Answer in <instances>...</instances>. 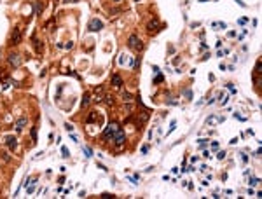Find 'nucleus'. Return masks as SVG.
<instances>
[{"label":"nucleus","mask_w":262,"mask_h":199,"mask_svg":"<svg viewBox=\"0 0 262 199\" xmlns=\"http://www.w3.org/2000/svg\"><path fill=\"white\" fill-rule=\"evenodd\" d=\"M128 46L133 49V51H142L143 49V44H142V40H140L136 35H129L128 39Z\"/></svg>","instance_id":"nucleus-1"},{"label":"nucleus","mask_w":262,"mask_h":199,"mask_svg":"<svg viewBox=\"0 0 262 199\" xmlns=\"http://www.w3.org/2000/svg\"><path fill=\"white\" fill-rule=\"evenodd\" d=\"M117 131H119V124H117V122L108 124V126H107V129L103 131V138H105V140H108V138H112V136L115 135Z\"/></svg>","instance_id":"nucleus-2"},{"label":"nucleus","mask_w":262,"mask_h":199,"mask_svg":"<svg viewBox=\"0 0 262 199\" xmlns=\"http://www.w3.org/2000/svg\"><path fill=\"white\" fill-rule=\"evenodd\" d=\"M112 140H114V143H115V145L119 147V148H121V147L124 145V143H126V133H124L122 129H119V131H117L115 135L112 136Z\"/></svg>","instance_id":"nucleus-3"},{"label":"nucleus","mask_w":262,"mask_h":199,"mask_svg":"<svg viewBox=\"0 0 262 199\" xmlns=\"http://www.w3.org/2000/svg\"><path fill=\"white\" fill-rule=\"evenodd\" d=\"M7 63L11 65L12 68H19V65H21V56L17 53H11L9 56H7Z\"/></svg>","instance_id":"nucleus-4"},{"label":"nucleus","mask_w":262,"mask_h":199,"mask_svg":"<svg viewBox=\"0 0 262 199\" xmlns=\"http://www.w3.org/2000/svg\"><path fill=\"white\" fill-rule=\"evenodd\" d=\"M87 28L91 30V32H100V30L103 28V21H100L98 18H93L89 21V24H87Z\"/></svg>","instance_id":"nucleus-5"},{"label":"nucleus","mask_w":262,"mask_h":199,"mask_svg":"<svg viewBox=\"0 0 262 199\" xmlns=\"http://www.w3.org/2000/svg\"><path fill=\"white\" fill-rule=\"evenodd\" d=\"M19 42H21V30L14 28V32L11 33V39H9V44L11 46H17Z\"/></svg>","instance_id":"nucleus-6"},{"label":"nucleus","mask_w":262,"mask_h":199,"mask_svg":"<svg viewBox=\"0 0 262 199\" xmlns=\"http://www.w3.org/2000/svg\"><path fill=\"white\" fill-rule=\"evenodd\" d=\"M5 143H7V147H9L11 150H16V147H17L16 136H7V138H5Z\"/></svg>","instance_id":"nucleus-7"},{"label":"nucleus","mask_w":262,"mask_h":199,"mask_svg":"<svg viewBox=\"0 0 262 199\" xmlns=\"http://www.w3.org/2000/svg\"><path fill=\"white\" fill-rule=\"evenodd\" d=\"M110 82H112V86H114V88H121V86H122V77L115 73V75H112Z\"/></svg>","instance_id":"nucleus-8"},{"label":"nucleus","mask_w":262,"mask_h":199,"mask_svg":"<svg viewBox=\"0 0 262 199\" xmlns=\"http://www.w3.org/2000/svg\"><path fill=\"white\" fill-rule=\"evenodd\" d=\"M44 9H46V0H37V4H35V12H37V14H42Z\"/></svg>","instance_id":"nucleus-9"},{"label":"nucleus","mask_w":262,"mask_h":199,"mask_svg":"<svg viewBox=\"0 0 262 199\" xmlns=\"http://www.w3.org/2000/svg\"><path fill=\"white\" fill-rule=\"evenodd\" d=\"M26 124H28V119H26V117L17 119V121H16V129H17V131H21V129H23Z\"/></svg>","instance_id":"nucleus-10"},{"label":"nucleus","mask_w":262,"mask_h":199,"mask_svg":"<svg viewBox=\"0 0 262 199\" xmlns=\"http://www.w3.org/2000/svg\"><path fill=\"white\" fill-rule=\"evenodd\" d=\"M157 26H159V24H157V21H150V23L147 24V32H149V33H154V32H157V30H159Z\"/></svg>","instance_id":"nucleus-11"},{"label":"nucleus","mask_w":262,"mask_h":199,"mask_svg":"<svg viewBox=\"0 0 262 199\" xmlns=\"http://www.w3.org/2000/svg\"><path fill=\"white\" fill-rule=\"evenodd\" d=\"M94 96H96V101H103V88H96L94 89Z\"/></svg>","instance_id":"nucleus-12"},{"label":"nucleus","mask_w":262,"mask_h":199,"mask_svg":"<svg viewBox=\"0 0 262 199\" xmlns=\"http://www.w3.org/2000/svg\"><path fill=\"white\" fill-rule=\"evenodd\" d=\"M33 46H35V51L40 54V53H42V49H44V44H42L40 40H37V39L33 37Z\"/></svg>","instance_id":"nucleus-13"},{"label":"nucleus","mask_w":262,"mask_h":199,"mask_svg":"<svg viewBox=\"0 0 262 199\" xmlns=\"http://www.w3.org/2000/svg\"><path fill=\"white\" fill-rule=\"evenodd\" d=\"M103 100H105V103H107L108 107H110V105H114V96H112V94H105V96H103Z\"/></svg>","instance_id":"nucleus-14"},{"label":"nucleus","mask_w":262,"mask_h":199,"mask_svg":"<svg viewBox=\"0 0 262 199\" xmlns=\"http://www.w3.org/2000/svg\"><path fill=\"white\" fill-rule=\"evenodd\" d=\"M89 101H91V96L86 93V94H84V98H82V108H86V107L89 105Z\"/></svg>","instance_id":"nucleus-15"},{"label":"nucleus","mask_w":262,"mask_h":199,"mask_svg":"<svg viewBox=\"0 0 262 199\" xmlns=\"http://www.w3.org/2000/svg\"><path fill=\"white\" fill-rule=\"evenodd\" d=\"M94 121H96V112H93V114H91V115H89V117H87V124H91V122H94Z\"/></svg>","instance_id":"nucleus-16"},{"label":"nucleus","mask_w":262,"mask_h":199,"mask_svg":"<svg viewBox=\"0 0 262 199\" xmlns=\"http://www.w3.org/2000/svg\"><path fill=\"white\" fill-rule=\"evenodd\" d=\"M122 98H124V101H128V103H129V101L133 100V96H131V93H124V94H122Z\"/></svg>","instance_id":"nucleus-17"},{"label":"nucleus","mask_w":262,"mask_h":199,"mask_svg":"<svg viewBox=\"0 0 262 199\" xmlns=\"http://www.w3.org/2000/svg\"><path fill=\"white\" fill-rule=\"evenodd\" d=\"M255 72H257V73H260V72H262V63H260V59H259V61H257V65H255Z\"/></svg>","instance_id":"nucleus-18"},{"label":"nucleus","mask_w":262,"mask_h":199,"mask_svg":"<svg viewBox=\"0 0 262 199\" xmlns=\"http://www.w3.org/2000/svg\"><path fill=\"white\" fill-rule=\"evenodd\" d=\"M84 152H86V157H91V156H93V150H91L89 147H84Z\"/></svg>","instance_id":"nucleus-19"},{"label":"nucleus","mask_w":262,"mask_h":199,"mask_svg":"<svg viewBox=\"0 0 262 199\" xmlns=\"http://www.w3.org/2000/svg\"><path fill=\"white\" fill-rule=\"evenodd\" d=\"M101 197H103V199H110V197H114V194H108V192H103V194H101Z\"/></svg>","instance_id":"nucleus-20"},{"label":"nucleus","mask_w":262,"mask_h":199,"mask_svg":"<svg viewBox=\"0 0 262 199\" xmlns=\"http://www.w3.org/2000/svg\"><path fill=\"white\" fill-rule=\"evenodd\" d=\"M248 183H250V185H257V183H259V178H250Z\"/></svg>","instance_id":"nucleus-21"},{"label":"nucleus","mask_w":262,"mask_h":199,"mask_svg":"<svg viewBox=\"0 0 262 199\" xmlns=\"http://www.w3.org/2000/svg\"><path fill=\"white\" fill-rule=\"evenodd\" d=\"M32 138H33V140H37V129H32Z\"/></svg>","instance_id":"nucleus-22"},{"label":"nucleus","mask_w":262,"mask_h":199,"mask_svg":"<svg viewBox=\"0 0 262 199\" xmlns=\"http://www.w3.org/2000/svg\"><path fill=\"white\" fill-rule=\"evenodd\" d=\"M149 152V145H143L142 147V154H147Z\"/></svg>","instance_id":"nucleus-23"},{"label":"nucleus","mask_w":262,"mask_h":199,"mask_svg":"<svg viewBox=\"0 0 262 199\" xmlns=\"http://www.w3.org/2000/svg\"><path fill=\"white\" fill-rule=\"evenodd\" d=\"M184 94H185L187 98H192V93H191V91H189V89H185V91H184Z\"/></svg>","instance_id":"nucleus-24"},{"label":"nucleus","mask_w":262,"mask_h":199,"mask_svg":"<svg viewBox=\"0 0 262 199\" xmlns=\"http://www.w3.org/2000/svg\"><path fill=\"white\" fill-rule=\"evenodd\" d=\"M65 128H66V131H74V126H72V124H65Z\"/></svg>","instance_id":"nucleus-25"},{"label":"nucleus","mask_w":262,"mask_h":199,"mask_svg":"<svg viewBox=\"0 0 262 199\" xmlns=\"http://www.w3.org/2000/svg\"><path fill=\"white\" fill-rule=\"evenodd\" d=\"M163 79H164L163 75H157V77H156V80H154V82H163Z\"/></svg>","instance_id":"nucleus-26"},{"label":"nucleus","mask_w":262,"mask_h":199,"mask_svg":"<svg viewBox=\"0 0 262 199\" xmlns=\"http://www.w3.org/2000/svg\"><path fill=\"white\" fill-rule=\"evenodd\" d=\"M211 148H213V150H217V148H218V143H217V141H213V143H211Z\"/></svg>","instance_id":"nucleus-27"},{"label":"nucleus","mask_w":262,"mask_h":199,"mask_svg":"<svg viewBox=\"0 0 262 199\" xmlns=\"http://www.w3.org/2000/svg\"><path fill=\"white\" fill-rule=\"evenodd\" d=\"M61 150H63V157H68V150H66L65 147H63V148H61Z\"/></svg>","instance_id":"nucleus-28"},{"label":"nucleus","mask_w":262,"mask_h":199,"mask_svg":"<svg viewBox=\"0 0 262 199\" xmlns=\"http://www.w3.org/2000/svg\"><path fill=\"white\" fill-rule=\"evenodd\" d=\"M217 157H218V159H224V157H226V152H218V156H217Z\"/></svg>","instance_id":"nucleus-29"},{"label":"nucleus","mask_w":262,"mask_h":199,"mask_svg":"<svg viewBox=\"0 0 262 199\" xmlns=\"http://www.w3.org/2000/svg\"><path fill=\"white\" fill-rule=\"evenodd\" d=\"M136 2H140V0H136Z\"/></svg>","instance_id":"nucleus-30"}]
</instances>
